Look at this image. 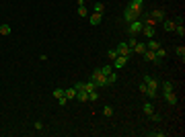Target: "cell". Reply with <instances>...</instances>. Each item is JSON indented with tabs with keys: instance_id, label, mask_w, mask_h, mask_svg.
<instances>
[{
	"instance_id": "2e32d148",
	"label": "cell",
	"mask_w": 185,
	"mask_h": 137,
	"mask_svg": "<svg viewBox=\"0 0 185 137\" xmlns=\"http://www.w3.org/2000/svg\"><path fill=\"white\" fill-rule=\"evenodd\" d=\"M132 51H136V53H144V51H146V43H144V41H138V43H136V47H134V49H132Z\"/></svg>"
},
{
	"instance_id": "484cf974",
	"label": "cell",
	"mask_w": 185,
	"mask_h": 137,
	"mask_svg": "<svg viewBox=\"0 0 185 137\" xmlns=\"http://www.w3.org/2000/svg\"><path fill=\"white\" fill-rule=\"evenodd\" d=\"M103 115H105V117H111L113 115V107L111 104H105V107H103Z\"/></svg>"
},
{
	"instance_id": "d4e9b609",
	"label": "cell",
	"mask_w": 185,
	"mask_h": 137,
	"mask_svg": "<svg viewBox=\"0 0 185 137\" xmlns=\"http://www.w3.org/2000/svg\"><path fill=\"white\" fill-rule=\"evenodd\" d=\"M117 82V74L115 72H111V74H107V84L111 86V84H115Z\"/></svg>"
},
{
	"instance_id": "4316f807",
	"label": "cell",
	"mask_w": 185,
	"mask_h": 137,
	"mask_svg": "<svg viewBox=\"0 0 185 137\" xmlns=\"http://www.w3.org/2000/svg\"><path fill=\"white\" fill-rule=\"evenodd\" d=\"M76 15H78V16H88L87 6H78V8H76Z\"/></svg>"
},
{
	"instance_id": "8fae6325",
	"label": "cell",
	"mask_w": 185,
	"mask_h": 137,
	"mask_svg": "<svg viewBox=\"0 0 185 137\" xmlns=\"http://www.w3.org/2000/svg\"><path fill=\"white\" fill-rule=\"evenodd\" d=\"M76 100H78V103H87V100H88V92L84 88L76 90Z\"/></svg>"
},
{
	"instance_id": "f1b7e54d",
	"label": "cell",
	"mask_w": 185,
	"mask_h": 137,
	"mask_svg": "<svg viewBox=\"0 0 185 137\" xmlns=\"http://www.w3.org/2000/svg\"><path fill=\"white\" fill-rule=\"evenodd\" d=\"M117 55H119V53H117V49H109V51H107V57L111 59V62H113V59L117 57Z\"/></svg>"
},
{
	"instance_id": "d6986e66",
	"label": "cell",
	"mask_w": 185,
	"mask_h": 137,
	"mask_svg": "<svg viewBox=\"0 0 185 137\" xmlns=\"http://www.w3.org/2000/svg\"><path fill=\"white\" fill-rule=\"evenodd\" d=\"M64 96L68 98V100H70V98H76V88H74V86H72V88H66V90H64Z\"/></svg>"
},
{
	"instance_id": "6da1fadb",
	"label": "cell",
	"mask_w": 185,
	"mask_h": 137,
	"mask_svg": "<svg viewBox=\"0 0 185 137\" xmlns=\"http://www.w3.org/2000/svg\"><path fill=\"white\" fill-rule=\"evenodd\" d=\"M144 84H146V96L148 98H154L156 92H158V82H156V78H152V76H146L144 78Z\"/></svg>"
},
{
	"instance_id": "5bb4252c",
	"label": "cell",
	"mask_w": 185,
	"mask_h": 137,
	"mask_svg": "<svg viewBox=\"0 0 185 137\" xmlns=\"http://www.w3.org/2000/svg\"><path fill=\"white\" fill-rule=\"evenodd\" d=\"M158 47H161V43H158L156 39H148L146 41V49H150V51H156Z\"/></svg>"
},
{
	"instance_id": "9c48e42d",
	"label": "cell",
	"mask_w": 185,
	"mask_h": 137,
	"mask_svg": "<svg viewBox=\"0 0 185 137\" xmlns=\"http://www.w3.org/2000/svg\"><path fill=\"white\" fill-rule=\"evenodd\" d=\"M128 59H130V57H126V55H117V57L113 59V68H115V70H122L123 66L128 64Z\"/></svg>"
},
{
	"instance_id": "3957f363",
	"label": "cell",
	"mask_w": 185,
	"mask_h": 137,
	"mask_svg": "<svg viewBox=\"0 0 185 137\" xmlns=\"http://www.w3.org/2000/svg\"><path fill=\"white\" fill-rule=\"evenodd\" d=\"M126 8H130L136 16H142L144 15V0H130V4Z\"/></svg>"
},
{
	"instance_id": "83f0119b",
	"label": "cell",
	"mask_w": 185,
	"mask_h": 137,
	"mask_svg": "<svg viewBox=\"0 0 185 137\" xmlns=\"http://www.w3.org/2000/svg\"><path fill=\"white\" fill-rule=\"evenodd\" d=\"M99 70H101L103 76H107V74H111V72H113V66H103V68H99Z\"/></svg>"
},
{
	"instance_id": "1f68e13d",
	"label": "cell",
	"mask_w": 185,
	"mask_h": 137,
	"mask_svg": "<svg viewBox=\"0 0 185 137\" xmlns=\"http://www.w3.org/2000/svg\"><path fill=\"white\" fill-rule=\"evenodd\" d=\"M126 43L130 45V49H134V47H136V43H138V39H136V37H130V41H126Z\"/></svg>"
},
{
	"instance_id": "7c38bea8",
	"label": "cell",
	"mask_w": 185,
	"mask_h": 137,
	"mask_svg": "<svg viewBox=\"0 0 185 137\" xmlns=\"http://www.w3.org/2000/svg\"><path fill=\"white\" fill-rule=\"evenodd\" d=\"M162 96H165V100L169 104H177V94H175V90L173 92H162Z\"/></svg>"
},
{
	"instance_id": "4fadbf2b",
	"label": "cell",
	"mask_w": 185,
	"mask_h": 137,
	"mask_svg": "<svg viewBox=\"0 0 185 137\" xmlns=\"http://www.w3.org/2000/svg\"><path fill=\"white\" fill-rule=\"evenodd\" d=\"M136 19H140V16H136V15H134V12L130 10V8H126V10H123V21H126V23H132V21H136Z\"/></svg>"
},
{
	"instance_id": "7402d4cb",
	"label": "cell",
	"mask_w": 185,
	"mask_h": 137,
	"mask_svg": "<svg viewBox=\"0 0 185 137\" xmlns=\"http://www.w3.org/2000/svg\"><path fill=\"white\" fill-rule=\"evenodd\" d=\"M175 53H177V57H179L181 62H183V59H185V47H183V45H179V47H175Z\"/></svg>"
},
{
	"instance_id": "cb8c5ba5",
	"label": "cell",
	"mask_w": 185,
	"mask_h": 137,
	"mask_svg": "<svg viewBox=\"0 0 185 137\" xmlns=\"http://www.w3.org/2000/svg\"><path fill=\"white\" fill-rule=\"evenodd\" d=\"M84 90H87V92H92V90H97V84L92 82V80L91 82H84Z\"/></svg>"
},
{
	"instance_id": "9a60e30c",
	"label": "cell",
	"mask_w": 185,
	"mask_h": 137,
	"mask_svg": "<svg viewBox=\"0 0 185 137\" xmlns=\"http://www.w3.org/2000/svg\"><path fill=\"white\" fill-rule=\"evenodd\" d=\"M142 57L146 59V62H152V64L156 62V55H154V51H150V49H146V51L142 53Z\"/></svg>"
},
{
	"instance_id": "ac0fdd59",
	"label": "cell",
	"mask_w": 185,
	"mask_h": 137,
	"mask_svg": "<svg viewBox=\"0 0 185 137\" xmlns=\"http://www.w3.org/2000/svg\"><path fill=\"white\" fill-rule=\"evenodd\" d=\"M10 31H12V29H10L8 23H2V25H0V35H4V37H6V35H10Z\"/></svg>"
},
{
	"instance_id": "ffe728a7",
	"label": "cell",
	"mask_w": 185,
	"mask_h": 137,
	"mask_svg": "<svg viewBox=\"0 0 185 137\" xmlns=\"http://www.w3.org/2000/svg\"><path fill=\"white\" fill-rule=\"evenodd\" d=\"M175 90V86H173V82H169V80H165L162 82V92H173Z\"/></svg>"
},
{
	"instance_id": "e0dca14e",
	"label": "cell",
	"mask_w": 185,
	"mask_h": 137,
	"mask_svg": "<svg viewBox=\"0 0 185 137\" xmlns=\"http://www.w3.org/2000/svg\"><path fill=\"white\" fill-rule=\"evenodd\" d=\"M162 25H165V31H169V33H173V29H175V21L167 19V21H162Z\"/></svg>"
},
{
	"instance_id": "30bf717a",
	"label": "cell",
	"mask_w": 185,
	"mask_h": 137,
	"mask_svg": "<svg viewBox=\"0 0 185 137\" xmlns=\"http://www.w3.org/2000/svg\"><path fill=\"white\" fill-rule=\"evenodd\" d=\"M88 23H91L92 27L101 25V23H103V15H99V12H92V15H88Z\"/></svg>"
},
{
	"instance_id": "e575fe53",
	"label": "cell",
	"mask_w": 185,
	"mask_h": 137,
	"mask_svg": "<svg viewBox=\"0 0 185 137\" xmlns=\"http://www.w3.org/2000/svg\"><path fill=\"white\" fill-rule=\"evenodd\" d=\"M138 90H140V92L144 94V92H146V84H144V82H140V86H138Z\"/></svg>"
},
{
	"instance_id": "603a6c76",
	"label": "cell",
	"mask_w": 185,
	"mask_h": 137,
	"mask_svg": "<svg viewBox=\"0 0 185 137\" xmlns=\"http://www.w3.org/2000/svg\"><path fill=\"white\" fill-rule=\"evenodd\" d=\"M142 111H144L146 115H150V113H154V107H152L150 103H144V104H142Z\"/></svg>"
},
{
	"instance_id": "7a4b0ae2",
	"label": "cell",
	"mask_w": 185,
	"mask_h": 137,
	"mask_svg": "<svg viewBox=\"0 0 185 137\" xmlns=\"http://www.w3.org/2000/svg\"><path fill=\"white\" fill-rule=\"evenodd\" d=\"M142 27H144V19H136L132 21V23H128V33H130V37H138V35L142 33Z\"/></svg>"
},
{
	"instance_id": "5b68a950",
	"label": "cell",
	"mask_w": 185,
	"mask_h": 137,
	"mask_svg": "<svg viewBox=\"0 0 185 137\" xmlns=\"http://www.w3.org/2000/svg\"><path fill=\"white\" fill-rule=\"evenodd\" d=\"M173 33L179 35V37H185V27H183V16H177L175 19V29H173Z\"/></svg>"
},
{
	"instance_id": "836d02e7",
	"label": "cell",
	"mask_w": 185,
	"mask_h": 137,
	"mask_svg": "<svg viewBox=\"0 0 185 137\" xmlns=\"http://www.w3.org/2000/svg\"><path fill=\"white\" fill-rule=\"evenodd\" d=\"M66 103H68V98H66V96L58 98V104H60V107H66Z\"/></svg>"
},
{
	"instance_id": "277c9868",
	"label": "cell",
	"mask_w": 185,
	"mask_h": 137,
	"mask_svg": "<svg viewBox=\"0 0 185 137\" xmlns=\"http://www.w3.org/2000/svg\"><path fill=\"white\" fill-rule=\"evenodd\" d=\"M91 80L97 84V88H105V86H109V84H107V76H103L101 70H95L92 76H91Z\"/></svg>"
},
{
	"instance_id": "d6a6232c",
	"label": "cell",
	"mask_w": 185,
	"mask_h": 137,
	"mask_svg": "<svg viewBox=\"0 0 185 137\" xmlns=\"http://www.w3.org/2000/svg\"><path fill=\"white\" fill-rule=\"evenodd\" d=\"M97 98H99L97 90H92V92H88V100H97Z\"/></svg>"
},
{
	"instance_id": "44dd1931",
	"label": "cell",
	"mask_w": 185,
	"mask_h": 137,
	"mask_svg": "<svg viewBox=\"0 0 185 137\" xmlns=\"http://www.w3.org/2000/svg\"><path fill=\"white\" fill-rule=\"evenodd\" d=\"M92 10L99 12V15H103V12H105V4H103V2H95V4H92Z\"/></svg>"
},
{
	"instance_id": "8d00e7d4",
	"label": "cell",
	"mask_w": 185,
	"mask_h": 137,
	"mask_svg": "<svg viewBox=\"0 0 185 137\" xmlns=\"http://www.w3.org/2000/svg\"><path fill=\"white\" fill-rule=\"evenodd\" d=\"M78 2V6H84V0H76Z\"/></svg>"
},
{
	"instance_id": "8992f818",
	"label": "cell",
	"mask_w": 185,
	"mask_h": 137,
	"mask_svg": "<svg viewBox=\"0 0 185 137\" xmlns=\"http://www.w3.org/2000/svg\"><path fill=\"white\" fill-rule=\"evenodd\" d=\"M142 35H146L148 39H154V35H156V31H154V25H148V23H146V19H144V27H142Z\"/></svg>"
},
{
	"instance_id": "4dcf8cb0",
	"label": "cell",
	"mask_w": 185,
	"mask_h": 137,
	"mask_svg": "<svg viewBox=\"0 0 185 137\" xmlns=\"http://www.w3.org/2000/svg\"><path fill=\"white\" fill-rule=\"evenodd\" d=\"M64 96V88H54V98H62Z\"/></svg>"
},
{
	"instance_id": "ba28073f",
	"label": "cell",
	"mask_w": 185,
	"mask_h": 137,
	"mask_svg": "<svg viewBox=\"0 0 185 137\" xmlns=\"http://www.w3.org/2000/svg\"><path fill=\"white\" fill-rule=\"evenodd\" d=\"M115 49H117V53H119V55H126V57H130V55H132V49H130V45H128L126 41H123V43H119Z\"/></svg>"
},
{
	"instance_id": "d590c367",
	"label": "cell",
	"mask_w": 185,
	"mask_h": 137,
	"mask_svg": "<svg viewBox=\"0 0 185 137\" xmlns=\"http://www.w3.org/2000/svg\"><path fill=\"white\" fill-rule=\"evenodd\" d=\"M35 129H37V131H41V129H43V123L37 121V123H35Z\"/></svg>"
},
{
	"instance_id": "52a82bcc",
	"label": "cell",
	"mask_w": 185,
	"mask_h": 137,
	"mask_svg": "<svg viewBox=\"0 0 185 137\" xmlns=\"http://www.w3.org/2000/svg\"><path fill=\"white\" fill-rule=\"evenodd\" d=\"M150 19L154 21V23H162V21H165V10L162 8H154L150 12Z\"/></svg>"
},
{
	"instance_id": "f546056e",
	"label": "cell",
	"mask_w": 185,
	"mask_h": 137,
	"mask_svg": "<svg viewBox=\"0 0 185 137\" xmlns=\"http://www.w3.org/2000/svg\"><path fill=\"white\" fill-rule=\"evenodd\" d=\"M148 135H150V137H165L167 133L165 131H148Z\"/></svg>"
}]
</instances>
